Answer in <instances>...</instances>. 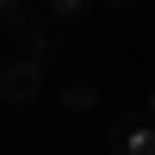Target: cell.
Here are the masks:
<instances>
[{
    "mask_svg": "<svg viewBox=\"0 0 155 155\" xmlns=\"http://www.w3.org/2000/svg\"><path fill=\"white\" fill-rule=\"evenodd\" d=\"M44 93V50H19L0 62V106H31Z\"/></svg>",
    "mask_w": 155,
    "mask_h": 155,
    "instance_id": "cell-1",
    "label": "cell"
},
{
    "mask_svg": "<svg viewBox=\"0 0 155 155\" xmlns=\"http://www.w3.org/2000/svg\"><path fill=\"white\" fill-rule=\"evenodd\" d=\"M106 149L112 155H155V118H149V112H143V118H137V112L112 118L106 124Z\"/></svg>",
    "mask_w": 155,
    "mask_h": 155,
    "instance_id": "cell-2",
    "label": "cell"
},
{
    "mask_svg": "<svg viewBox=\"0 0 155 155\" xmlns=\"http://www.w3.org/2000/svg\"><path fill=\"white\" fill-rule=\"evenodd\" d=\"M0 31H6L19 50H50L44 25H37V12L25 6V0H0Z\"/></svg>",
    "mask_w": 155,
    "mask_h": 155,
    "instance_id": "cell-3",
    "label": "cell"
},
{
    "mask_svg": "<svg viewBox=\"0 0 155 155\" xmlns=\"http://www.w3.org/2000/svg\"><path fill=\"white\" fill-rule=\"evenodd\" d=\"M99 106V87L93 81H68L62 87V112H93Z\"/></svg>",
    "mask_w": 155,
    "mask_h": 155,
    "instance_id": "cell-4",
    "label": "cell"
},
{
    "mask_svg": "<svg viewBox=\"0 0 155 155\" xmlns=\"http://www.w3.org/2000/svg\"><path fill=\"white\" fill-rule=\"evenodd\" d=\"M87 6H93V0H50V19L74 25V19H87Z\"/></svg>",
    "mask_w": 155,
    "mask_h": 155,
    "instance_id": "cell-5",
    "label": "cell"
},
{
    "mask_svg": "<svg viewBox=\"0 0 155 155\" xmlns=\"http://www.w3.org/2000/svg\"><path fill=\"white\" fill-rule=\"evenodd\" d=\"M99 6H112V12H137L143 0H99Z\"/></svg>",
    "mask_w": 155,
    "mask_h": 155,
    "instance_id": "cell-6",
    "label": "cell"
},
{
    "mask_svg": "<svg viewBox=\"0 0 155 155\" xmlns=\"http://www.w3.org/2000/svg\"><path fill=\"white\" fill-rule=\"evenodd\" d=\"M143 112H149V118H155V87H149V106H143Z\"/></svg>",
    "mask_w": 155,
    "mask_h": 155,
    "instance_id": "cell-7",
    "label": "cell"
}]
</instances>
